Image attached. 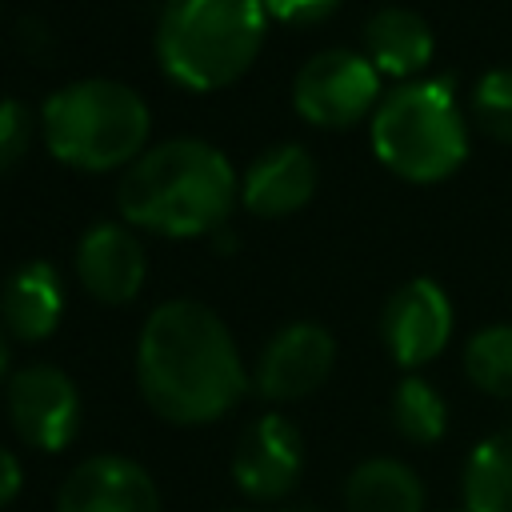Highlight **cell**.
Here are the masks:
<instances>
[{"instance_id":"1","label":"cell","mask_w":512,"mask_h":512,"mask_svg":"<svg viewBox=\"0 0 512 512\" xmlns=\"http://www.w3.org/2000/svg\"><path fill=\"white\" fill-rule=\"evenodd\" d=\"M136 384L168 424H212L248 392V372L228 324L200 300H164L136 340Z\"/></svg>"},{"instance_id":"2","label":"cell","mask_w":512,"mask_h":512,"mask_svg":"<svg viewBox=\"0 0 512 512\" xmlns=\"http://www.w3.org/2000/svg\"><path fill=\"white\" fill-rule=\"evenodd\" d=\"M236 200L240 180L228 156L196 136H172L144 148L116 188V208L128 228L176 240L224 228Z\"/></svg>"},{"instance_id":"3","label":"cell","mask_w":512,"mask_h":512,"mask_svg":"<svg viewBox=\"0 0 512 512\" xmlns=\"http://www.w3.org/2000/svg\"><path fill=\"white\" fill-rule=\"evenodd\" d=\"M36 124L44 148L60 164L80 172H112L128 168L144 152L152 116L136 88L108 76H84L56 88L40 104Z\"/></svg>"},{"instance_id":"4","label":"cell","mask_w":512,"mask_h":512,"mask_svg":"<svg viewBox=\"0 0 512 512\" xmlns=\"http://www.w3.org/2000/svg\"><path fill=\"white\" fill-rule=\"evenodd\" d=\"M264 28V0H168L156 20V60L176 84L212 92L256 64Z\"/></svg>"},{"instance_id":"5","label":"cell","mask_w":512,"mask_h":512,"mask_svg":"<svg viewBox=\"0 0 512 512\" xmlns=\"http://www.w3.org/2000/svg\"><path fill=\"white\" fill-rule=\"evenodd\" d=\"M376 160L412 184H436L452 176L468 156L464 112L448 80L396 84L368 124Z\"/></svg>"},{"instance_id":"6","label":"cell","mask_w":512,"mask_h":512,"mask_svg":"<svg viewBox=\"0 0 512 512\" xmlns=\"http://www.w3.org/2000/svg\"><path fill=\"white\" fill-rule=\"evenodd\" d=\"M380 72L364 52L324 48L292 80V108L316 128H352L380 104Z\"/></svg>"},{"instance_id":"7","label":"cell","mask_w":512,"mask_h":512,"mask_svg":"<svg viewBox=\"0 0 512 512\" xmlns=\"http://www.w3.org/2000/svg\"><path fill=\"white\" fill-rule=\"evenodd\" d=\"M8 420L28 448L60 452L80 428V392L56 364H28L8 380Z\"/></svg>"},{"instance_id":"8","label":"cell","mask_w":512,"mask_h":512,"mask_svg":"<svg viewBox=\"0 0 512 512\" xmlns=\"http://www.w3.org/2000/svg\"><path fill=\"white\" fill-rule=\"evenodd\" d=\"M380 336L388 356L400 368H420L428 360H436L444 352V344L452 340V300L448 292L428 280H404L380 312Z\"/></svg>"},{"instance_id":"9","label":"cell","mask_w":512,"mask_h":512,"mask_svg":"<svg viewBox=\"0 0 512 512\" xmlns=\"http://www.w3.org/2000/svg\"><path fill=\"white\" fill-rule=\"evenodd\" d=\"M304 472V440L296 424L280 412L256 416L232 452V480L252 500H284Z\"/></svg>"},{"instance_id":"10","label":"cell","mask_w":512,"mask_h":512,"mask_svg":"<svg viewBox=\"0 0 512 512\" xmlns=\"http://www.w3.org/2000/svg\"><path fill=\"white\" fill-rule=\"evenodd\" d=\"M336 364V340L324 324H284L256 360V392L272 404L312 396Z\"/></svg>"},{"instance_id":"11","label":"cell","mask_w":512,"mask_h":512,"mask_svg":"<svg viewBox=\"0 0 512 512\" xmlns=\"http://www.w3.org/2000/svg\"><path fill=\"white\" fill-rule=\"evenodd\" d=\"M56 512H160V492L136 460L104 452L80 460L64 476Z\"/></svg>"},{"instance_id":"12","label":"cell","mask_w":512,"mask_h":512,"mask_svg":"<svg viewBox=\"0 0 512 512\" xmlns=\"http://www.w3.org/2000/svg\"><path fill=\"white\" fill-rule=\"evenodd\" d=\"M148 260L124 220H96L76 240V280L100 304H128L144 288Z\"/></svg>"},{"instance_id":"13","label":"cell","mask_w":512,"mask_h":512,"mask_svg":"<svg viewBox=\"0 0 512 512\" xmlns=\"http://www.w3.org/2000/svg\"><path fill=\"white\" fill-rule=\"evenodd\" d=\"M312 192H316V160L304 144H272L240 176V204L264 220L300 212L312 200Z\"/></svg>"},{"instance_id":"14","label":"cell","mask_w":512,"mask_h":512,"mask_svg":"<svg viewBox=\"0 0 512 512\" xmlns=\"http://www.w3.org/2000/svg\"><path fill=\"white\" fill-rule=\"evenodd\" d=\"M64 316V284L56 264L28 260L12 268V276L0 288V324L16 340H48Z\"/></svg>"},{"instance_id":"15","label":"cell","mask_w":512,"mask_h":512,"mask_svg":"<svg viewBox=\"0 0 512 512\" xmlns=\"http://www.w3.org/2000/svg\"><path fill=\"white\" fill-rule=\"evenodd\" d=\"M360 40H364V56L372 60V68L384 72V76H396L404 84L412 76H420L428 68L432 52H436L428 20L420 12H412V8H400V4L376 8L364 20Z\"/></svg>"},{"instance_id":"16","label":"cell","mask_w":512,"mask_h":512,"mask_svg":"<svg viewBox=\"0 0 512 512\" xmlns=\"http://www.w3.org/2000/svg\"><path fill=\"white\" fill-rule=\"evenodd\" d=\"M348 512H424V480L396 456L360 460L344 480Z\"/></svg>"},{"instance_id":"17","label":"cell","mask_w":512,"mask_h":512,"mask_svg":"<svg viewBox=\"0 0 512 512\" xmlns=\"http://www.w3.org/2000/svg\"><path fill=\"white\" fill-rule=\"evenodd\" d=\"M460 488L468 512H512V424L476 440Z\"/></svg>"},{"instance_id":"18","label":"cell","mask_w":512,"mask_h":512,"mask_svg":"<svg viewBox=\"0 0 512 512\" xmlns=\"http://www.w3.org/2000/svg\"><path fill=\"white\" fill-rule=\"evenodd\" d=\"M464 376L476 392L512 400V324H484L468 336Z\"/></svg>"},{"instance_id":"19","label":"cell","mask_w":512,"mask_h":512,"mask_svg":"<svg viewBox=\"0 0 512 512\" xmlns=\"http://www.w3.org/2000/svg\"><path fill=\"white\" fill-rule=\"evenodd\" d=\"M392 424L412 444H436L448 432V404L424 376H404L392 392Z\"/></svg>"},{"instance_id":"20","label":"cell","mask_w":512,"mask_h":512,"mask_svg":"<svg viewBox=\"0 0 512 512\" xmlns=\"http://www.w3.org/2000/svg\"><path fill=\"white\" fill-rule=\"evenodd\" d=\"M472 120L484 136L512 144V68H492L472 88Z\"/></svg>"},{"instance_id":"21","label":"cell","mask_w":512,"mask_h":512,"mask_svg":"<svg viewBox=\"0 0 512 512\" xmlns=\"http://www.w3.org/2000/svg\"><path fill=\"white\" fill-rule=\"evenodd\" d=\"M28 144H32V112L24 100L4 96L0 100V176L24 160Z\"/></svg>"},{"instance_id":"22","label":"cell","mask_w":512,"mask_h":512,"mask_svg":"<svg viewBox=\"0 0 512 512\" xmlns=\"http://www.w3.org/2000/svg\"><path fill=\"white\" fill-rule=\"evenodd\" d=\"M344 0H264V12L280 24H292V28H308V24H320L328 20Z\"/></svg>"},{"instance_id":"23","label":"cell","mask_w":512,"mask_h":512,"mask_svg":"<svg viewBox=\"0 0 512 512\" xmlns=\"http://www.w3.org/2000/svg\"><path fill=\"white\" fill-rule=\"evenodd\" d=\"M20 484H24V472H20V460H16V456H12L8 448H0V508L16 500V492H20Z\"/></svg>"},{"instance_id":"24","label":"cell","mask_w":512,"mask_h":512,"mask_svg":"<svg viewBox=\"0 0 512 512\" xmlns=\"http://www.w3.org/2000/svg\"><path fill=\"white\" fill-rule=\"evenodd\" d=\"M4 368H8V340H4V332H0V380H4Z\"/></svg>"},{"instance_id":"25","label":"cell","mask_w":512,"mask_h":512,"mask_svg":"<svg viewBox=\"0 0 512 512\" xmlns=\"http://www.w3.org/2000/svg\"><path fill=\"white\" fill-rule=\"evenodd\" d=\"M228 512H248V508H228Z\"/></svg>"},{"instance_id":"26","label":"cell","mask_w":512,"mask_h":512,"mask_svg":"<svg viewBox=\"0 0 512 512\" xmlns=\"http://www.w3.org/2000/svg\"><path fill=\"white\" fill-rule=\"evenodd\" d=\"M164 4H168V0H160V8H164Z\"/></svg>"},{"instance_id":"27","label":"cell","mask_w":512,"mask_h":512,"mask_svg":"<svg viewBox=\"0 0 512 512\" xmlns=\"http://www.w3.org/2000/svg\"><path fill=\"white\" fill-rule=\"evenodd\" d=\"M456 512H468V508H456Z\"/></svg>"}]
</instances>
